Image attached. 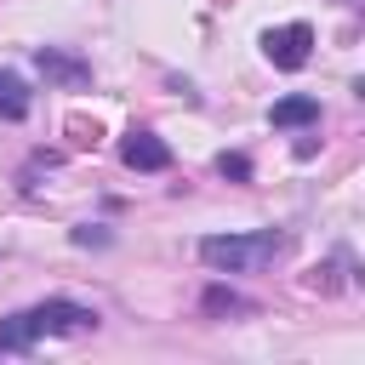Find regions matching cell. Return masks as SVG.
Listing matches in <instances>:
<instances>
[{"label": "cell", "mask_w": 365, "mask_h": 365, "mask_svg": "<svg viewBox=\"0 0 365 365\" xmlns=\"http://www.w3.org/2000/svg\"><path fill=\"white\" fill-rule=\"evenodd\" d=\"M86 331H97V308L68 302V297H46V302L0 319V354H29L40 336H86Z\"/></svg>", "instance_id": "obj_1"}, {"label": "cell", "mask_w": 365, "mask_h": 365, "mask_svg": "<svg viewBox=\"0 0 365 365\" xmlns=\"http://www.w3.org/2000/svg\"><path fill=\"white\" fill-rule=\"evenodd\" d=\"M285 251L279 228H251V234H205L200 240V262L217 274H262L274 257Z\"/></svg>", "instance_id": "obj_2"}, {"label": "cell", "mask_w": 365, "mask_h": 365, "mask_svg": "<svg viewBox=\"0 0 365 365\" xmlns=\"http://www.w3.org/2000/svg\"><path fill=\"white\" fill-rule=\"evenodd\" d=\"M262 57L274 63V68H302L308 57H314V29L308 23H279V29H262Z\"/></svg>", "instance_id": "obj_3"}, {"label": "cell", "mask_w": 365, "mask_h": 365, "mask_svg": "<svg viewBox=\"0 0 365 365\" xmlns=\"http://www.w3.org/2000/svg\"><path fill=\"white\" fill-rule=\"evenodd\" d=\"M34 68H40L46 80H57V86H86V80H91V63L74 57V51H63V46H40V51H34Z\"/></svg>", "instance_id": "obj_4"}, {"label": "cell", "mask_w": 365, "mask_h": 365, "mask_svg": "<svg viewBox=\"0 0 365 365\" xmlns=\"http://www.w3.org/2000/svg\"><path fill=\"white\" fill-rule=\"evenodd\" d=\"M120 160H125L131 171H165V165H171V148H165L154 131H125Z\"/></svg>", "instance_id": "obj_5"}, {"label": "cell", "mask_w": 365, "mask_h": 365, "mask_svg": "<svg viewBox=\"0 0 365 365\" xmlns=\"http://www.w3.org/2000/svg\"><path fill=\"white\" fill-rule=\"evenodd\" d=\"M268 125H274V131H291V125H319V97H308V91L279 97V103L268 108Z\"/></svg>", "instance_id": "obj_6"}, {"label": "cell", "mask_w": 365, "mask_h": 365, "mask_svg": "<svg viewBox=\"0 0 365 365\" xmlns=\"http://www.w3.org/2000/svg\"><path fill=\"white\" fill-rule=\"evenodd\" d=\"M29 86H23V74H11V68H0V114L6 120H23L29 114Z\"/></svg>", "instance_id": "obj_7"}, {"label": "cell", "mask_w": 365, "mask_h": 365, "mask_svg": "<svg viewBox=\"0 0 365 365\" xmlns=\"http://www.w3.org/2000/svg\"><path fill=\"white\" fill-rule=\"evenodd\" d=\"M217 171L234 177V182H245V177H251V160H245V154H217Z\"/></svg>", "instance_id": "obj_8"}, {"label": "cell", "mask_w": 365, "mask_h": 365, "mask_svg": "<svg viewBox=\"0 0 365 365\" xmlns=\"http://www.w3.org/2000/svg\"><path fill=\"white\" fill-rule=\"evenodd\" d=\"M103 240H108L103 228H74V245H103Z\"/></svg>", "instance_id": "obj_9"}, {"label": "cell", "mask_w": 365, "mask_h": 365, "mask_svg": "<svg viewBox=\"0 0 365 365\" xmlns=\"http://www.w3.org/2000/svg\"><path fill=\"white\" fill-rule=\"evenodd\" d=\"M205 308H245V302H240V297H222V291H211V297H205Z\"/></svg>", "instance_id": "obj_10"}]
</instances>
